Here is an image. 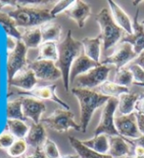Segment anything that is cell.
Masks as SVG:
<instances>
[{"label":"cell","mask_w":144,"mask_h":158,"mask_svg":"<svg viewBox=\"0 0 144 158\" xmlns=\"http://www.w3.org/2000/svg\"><path fill=\"white\" fill-rule=\"evenodd\" d=\"M134 111L136 114H139V115H144V94H141L139 98L135 103V107H134Z\"/></svg>","instance_id":"obj_39"},{"label":"cell","mask_w":144,"mask_h":158,"mask_svg":"<svg viewBox=\"0 0 144 158\" xmlns=\"http://www.w3.org/2000/svg\"><path fill=\"white\" fill-rule=\"evenodd\" d=\"M134 64H136L138 66H140L143 70H144V51L141 52L139 55L137 56L136 59H134V61L132 62Z\"/></svg>","instance_id":"obj_44"},{"label":"cell","mask_w":144,"mask_h":158,"mask_svg":"<svg viewBox=\"0 0 144 158\" xmlns=\"http://www.w3.org/2000/svg\"><path fill=\"white\" fill-rule=\"evenodd\" d=\"M141 25H142V26H143V27H144V20H143V21H142V22H141Z\"/></svg>","instance_id":"obj_49"},{"label":"cell","mask_w":144,"mask_h":158,"mask_svg":"<svg viewBox=\"0 0 144 158\" xmlns=\"http://www.w3.org/2000/svg\"><path fill=\"white\" fill-rule=\"evenodd\" d=\"M74 3V1H57L56 4L54 5L53 8L51 9V14L53 17H55L56 15L60 13H65V11L69 9V7L72 4Z\"/></svg>","instance_id":"obj_37"},{"label":"cell","mask_w":144,"mask_h":158,"mask_svg":"<svg viewBox=\"0 0 144 158\" xmlns=\"http://www.w3.org/2000/svg\"><path fill=\"white\" fill-rule=\"evenodd\" d=\"M0 25L3 27L8 36H12L18 40H21V31L17 29V25L14 19L11 18L8 14L0 12Z\"/></svg>","instance_id":"obj_29"},{"label":"cell","mask_w":144,"mask_h":158,"mask_svg":"<svg viewBox=\"0 0 144 158\" xmlns=\"http://www.w3.org/2000/svg\"><path fill=\"white\" fill-rule=\"evenodd\" d=\"M111 70H112V67L109 66V65H104L100 63L99 66L77 77L76 79L75 88L85 89L98 88L107 81Z\"/></svg>","instance_id":"obj_8"},{"label":"cell","mask_w":144,"mask_h":158,"mask_svg":"<svg viewBox=\"0 0 144 158\" xmlns=\"http://www.w3.org/2000/svg\"><path fill=\"white\" fill-rule=\"evenodd\" d=\"M61 158H80L79 155H66V156H62Z\"/></svg>","instance_id":"obj_46"},{"label":"cell","mask_w":144,"mask_h":158,"mask_svg":"<svg viewBox=\"0 0 144 158\" xmlns=\"http://www.w3.org/2000/svg\"><path fill=\"white\" fill-rule=\"evenodd\" d=\"M55 1H47V0H19L17 1L18 5L21 7L27 6H45Z\"/></svg>","instance_id":"obj_38"},{"label":"cell","mask_w":144,"mask_h":158,"mask_svg":"<svg viewBox=\"0 0 144 158\" xmlns=\"http://www.w3.org/2000/svg\"><path fill=\"white\" fill-rule=\"evenodd\" d=\"M41 35H42V42H57L61 40V34H62V28L55 22H47V23L40 26Z\"/></svg>","instance_id":"obj_23"},{"label":"cell","mask_w":144,"mask_h":158,"mask_svg":"<svg viewBox=\"0 0 144 158\" xmlns=\"http://www.w3.org/2000/svg\"><path fill=\"white\" fill-rule=\"evenodd\" d=\"M7 131L12 134L15 138L19 139H26L27 133H29V128L25 124V122L20 121V120H7L6 123Z\"/></svg>","instance_id":"obj_30"},{"label":"cell","mask_w":144,"mask_h":158,"mask_svg":"<svg viewBox=\"0 0 144 158\" xmlns=\"http://www.w3.org/2000/svg\"><path fill=\"white\" fill-rule=\"evenodd\" d=\"M42 151L46 158H61L60 151L53 140L47 139L42 146Z\"/></svg>","instance_id":"obj_34"},{"label":"cell","mask_w":144,"mask_h":158,"mask_svg":"<svg viewBox=\"0 0 144 158\" xmlns=\"http://www.w3.org/2000/svg\"><path fill=\"white\" fill-rule=\"evenodd\" d=\"M47 139L46 131L41 123L35 124L32 123L26 137V141L27 145L31 146L32 148H42V146Z\"/></svg>","instance_id":"obj_19"},{"label":"cell","mask_w":144,"mask_h":158,"mask_svg":"<svg viewBox=\"0 0 144 158\" xmlns=\"http://www.w3.org/2000/svg\"><path fill=\"white\" fill-rule=\"evenodd\" d=\"M138 15L139 10L136 11V14L132 22V28H134V34L126 35L121 39V42H127L134 46V49L137 55L144 51V27L141 23L138 22Z\"/></svg>","instance_id":"obj_14"},{"label":"cell","mask_w":144,"mask_h":158,"mask_svg":"<svg viewBox=\"0 0 144 158\" xmlns=\"http://www.w3.org/2000/svg\"><path fill=\"white\" fill-rule=\"evenodd\" d=\"M119 106V98L110 97L102 109L100 121L97 128L94 131V137L99 135H107L109 137L120 135L115 126V112Z\"/></svg>","instance_id":"obj_7"},{"label":"cell","mask_w":144,"mask_h":158,"mask_svg":"<svg viewBox=\"0 0 144 158\" xmlns=\"http://www.w3.org/2000/svg\"><path fill=\"white\" fill-rule=\"evenodd\" d=\"M137 54L134 49V46L127 42H121L116 48L112 55L105 58L101 64L104 65H115L117 71L124 68L125 65L130 63L131 60L137 58Z\"/></svg>","instance_id":"obj_11"},{"label":"cell","mask_w":144,"mask_h":158,"mask_svg":"<svg viewBox=\"0 0 144 158\" xmlns=\"http://www.w3.org/2000/svg\"><path fill=\"white\" fill-rule=\"evenodd\" d=\"M115 126L121 138L135 139L142 135L137 125L135 112L130 114V115H120L116 117Z\"/></svg>","instance_id":"obj_12"},{"label":"cell","mask_w":144,"mask_h":158,"mask_svg":"<svg viewBox=\"0 0 144 158\" xmlns=\"http://www.w3.org/2000/svg\"><path fill=\"white\" fill-rule=\"evenodd\" d=\"M136 120H137V125H138V128H139L140 133L144 135V115L136 114Z\"/></svg>","instance_id":"obj_43"},{"label":"cell","mask_w":144,"mask_h":158,"mask_svg":"<svg viewBox=\"0 0 144 158\" xmlns=\"http://www.w3.org/2000/svg\"><path fill=\"white\" fill-rule=\"evenodd\" d=\"M109 7L111 14H112L113 18L120 28L123 29L125 32H127V35H132L134 34V28H132V22L130 18L129 17L125 11L120 7V5H118L115 1H108Z\"/></svg>","instance_id":"obj_18"},{"label":"cell","mask_w":144,"mask_h":158,"mask_svg":"<svg viewBox=\"0 0 144 158\" xmlns=\"http://www.w3.org/2000/svg\"><path fill=\"white\" fill-rule=\"evenodd\" d=\"M56 85H36L31 90H22L17 88H9L8 90V97L11 96H18V97H34L38 100H51L56 102L57 104L61 105L64 109L70 110V106L63 101L59 96L56 94Z\"/></svg>","instance_id":"obj_5"},{"label":"cell","mask_w":144,"mask_h":158,"mask_svg":"<svg viewBox=\"0 0 144 158\" xmlns=\"http://www.w3.org/2000/svg\"><path fill=\"white\" fill-rule=\"evenodd\" d=\"M81 143L86 148L97 152L99 154H107L110 149L109 135H99L91 139L81 140Z\"/></svg>","instance_id":"obj_22"},{"label":"cell","mask_w":144,"mask_h":158,"mask_svg":"<svg viewBox=\"0 0 144 158\" xmlns=\"http://www.w3.org/2000/svg\"><path fill=\"white\" fill-rule=\"evenodd\" d=\"M7 118L8 120H20V121H27L23 113L22 107V100L20 97L7 103Z\"/></svg>","instance_id":"obj_31"},{"label":"cell","mask_w":144,"mask_h":158,"mask_svg":"<svg viewBox=\"0 0 144 158\" xmlns=\"http://www.w3.org/2000/svg\"><path fill=\"white\" fill-rule=\"evenodd\" d=\"M0 9H1V7H0Z\"/></svg>","instance_id":"obj_50"},{"label":"cell","mask_w":144,"mask_h":158,"mask_svg":"<svg viewBox=\"0 0 144 158\" xmlns=\"http://www.w3.org/2000/svg\"><path fill=\"white\" fill-rule=\"evenodd\" d=\"M15 137L10 134L8 131H5L0 135V148L2 149H9L12 144L15 143Z\"/></svg>","instance_id":"obj_36"},{"label":"cell","mask_w":144,"mask_h":158,"mask_svg":"<svg viewBox=\"0 0 144 158\" xmlns=\"http://www.w3.org/2000/svg\"><path fill=\"white\" fill-rule=\"evenodd\" d=\"M129 69L134 76V84H144V70L140 66L130 63Z\"/></svg>","instance_id":"obj_35"},{"label":"cell","mask_w":144,"mask_h":158,"mask_svg":"<svg viewBox=\"0 0 144 158\" xmlns=\"http://www.w3.org/2000/svg\"><path fill=\"white\" fill-rule=\"evenodd\" d=\"M38 80L31 69H26L18 73L8 84L9 88H17L22 90H31L37 85Z\"/></svg>","instance_id":"obj_17"},{"label":"cell","mask_w":144,"mask_h":158,"mask_svg":"<svg viewBox=\"0 0 144 158\" xmlns=\"http://www.w3.org/2000/svg\"><path fill=\"white\" fill-rule=\"evenodd\" d=\"M27 48L22 40L18 41L17 46L11 52H8L7 58V73L8 84L14 79L18 73L29 68V61L27 58Z\"/></svg>","instance_id":"obj_9"},{"label":"cell","mask_w":144,"mask_h":158,"mask_svg":"<svg viewBox=\"0 0 144 158\" xmlns=\"http://www.w3.org/2000/svg\"><path fill=\"white\" fill-rule=\"evenodd\" d=\"M29 69L35 73L38 81H51L62 78V73L53 61L35 60L29 63Z\"/></svg>","instance_id":"obj_10"},{"label":"cell","mask_w":144,"mask_h":158,"mask_svg":"<svg viewBox=\"0 0 144 158\" xmlns=\"http://www.w3.org/2000/svg\"><path fill=\"white\" fill-rule=\"evenodd\" d=\"M135 85H139V86H142V88H144V84H134Z\"/></svg>","instance_id":"obj_47"},{"label":"cell","mask_w":144,"mask_h":158,"mask_svg":"<svg viewBox=\"0 0 144 158\" xmlns=\"http://www.w3.org/2000/svg\"><path fill=\"white\" fill-rule=\"evenodd\" d=\"M72 94L79 100L80 108V127L82 133H85L94 111L106 104L110 97L92 89L77 88L72 89Z\"/></svg>","instance_id":"obj_2"},{"label":"cell","mask_w":144,"mask_h":158,"mask_svg":"<svg viewBox=\"0 0 144 158\" xmlns=\"http://www.w3.org/2000/svg\"><path fill=\"white\" fill-rule=\"evenodd\" d=\"M21 40L24 42L27 48H36L39 47L42 43V35L40 27L32 29H27L22 32Z\"/></svg>","instance_id":"obj_26"},{"label":"cell","mask_w":144,"mask_h":158,"mask_svg":"<svg viewBox=\"0 0 144 158\" xmlns=\"http://www.w3.org/2000/svg\"><path fill=\"white\" fill-rule=\"evenodd\" d=\"M69 141L72 148L75 149L76 154L80 158H113L109 154H99L82 144L81 140L77 139L74 137H69Z\"/></svg>","instance_id":"obj_25"},{"label":"cell","mask_w":144,"mask_h":158,"mask_svg":"<svg viewBox=\"0 0 144 158\" xmlns=\"http://www.w3.org/2000/svg\"><path fill=\"white\" fill-rule=\"evenodd\" d=\"M39 48V53L36 60H47V61H58L59 53H58V45L56 42L48 41L42 42Z\"/></svg>","instance_id":"obj_28"},{"label":"cell","mask_w":144,"mask_h":158,"mask_svg":"<svg viewBox=\"0 0 144 158\" xmlns=\"http://www.w3.org/2000/svg\"><path fill=\"white\" fill-rule=\"evenodd\" d=\"M99 65H100V63L93 61L92 59H90L89 57H87L85 55L84 52H82L80 55L75 60L73 65H72L71 72H70V83L73 84L77 77L87 73L88 71H90L91 69L99 66Z\"/></svg>","instance_id":"obj_16"},{"label":"cell","mask_w":144,"mask_h":158,"mask_svg":"<svg viewBox=\"0 0 144 158\" xmlns=\"http://www.w3.org/2000/svg\"><path fill=\"white\" fill-rule=\"evenodd\" d=\"M134 76L132 73L130 71L129 68H121L117 71V73L115 75L114 78V83L118 84L121 86H125V88H129V86L134 84Z\"/></svg>","instance_id":"obj_32"},{"label":"cell","mask_w":144,"mask_h":158,"mask_svg":"<svg viewBox=\"0 0 144 158\" xmlns=\"http://www.w3.org/2000/svg\"><path fill=\"white\" fill-rule=\"evenodd\" d=\"M41 124L59 133L67 132L70 129L82 132L80 125L75 122V114L67 109H56L50 116L43 118Z\"/></svg>","instance_id":"obj_6"},{"label":"cell","mask_w":144,"mask_h":158,"mask_svg":"<svg viewBox=\"0 0 144 158\" xmlns=\"http://www.w3.org/2000/svg\"><path fill=\"white\" fill-rule=\"evenodd\" d=\"M109 155H111L113 158H120L130 154V146L127 144V141L121 135L109 137Z\"/></svg>","instance_id":"obj_21"},{"label":"cell","mask_w":144,"mask_h":158,"mask_svg":"<svg viewBox=\"0 0 144 158\" xmlns=\"http://www.w3.org/2000/svg\"><path fill=\"white\" fill-rule=\"evenodd\" d=\"M65 14L72 20H74L80 28H84L86 20L91 15V8L84 1H74V3L65 11Z\"/></svg>","instance_id":"obj_15"},{"label":"cell","mask_w":144,"mask_h":158,"mask_svg":"<svg viewBox=\"0 0 144 158\" xmlns=\"http://www.w3.org/2000/svg\"><path fill=\"white\" fill-rule=\"evenodd\" d=\"M22 100L23 113L27 119H31L35 124L40 123V117L45 112V103L34 97H20Z\"/></svg>","instance_id":"obj_13"},{"label":"cell","mask_w":144,"mask_h":158,"mask_svg":"<svg viewBox=\"0 0 144 158\" xmlns=\"http://www.w3.org/2000/svg\"><path fill=\"white\" fill-rule=\"evenodd\" d=\"M23 158H46V157L44 155L41 148H37V149H35V151L32 152L31 154L23 156Z\"/></svg>","instance_id":"obj_41"},{"label":"cell","mask_w":144,"mask_h":158,"mask_svg":"<svg viewBox=\"0 0 144 158\" xmlns=\"http://www.w3.org/2000/svg\"><path fill=\"white\" fill-rule=\"evenodd\" d=\"M18 40L15 39L12 36H8L7 35V48H8V52H11L12 50L15 49V47L18 44Z\"/></svg>","instance_id":"obj_40"},{"label":"cell","mask_w":144,"mask_h":158,"mask_svg":"<svg viewBox=\"0 0 144 158\" xmlns=\"http://www.w3.org/2000/svg\"><path fill=\"white\" fill-rule=\"evenodd\" d=\"M98 92L108 97H120L124 94H130V89L121 86L114 81H106L100 86H98Z\"/></svg>","instance_id":"obj_27"},{"label":"cell","mask_w":144,"mask_h":158,"mask_svg":"<svg viewBox=\"0 0 144 158\" xmlns=\"http://www.w3.org/2000/svg\"><path fill=\"white\" fill-rule=\"evenodd\" d=\"M140 96V94L134 92V94H124L119 97L118 110L121 115H130L134 113L135 103Z\"/></svg>","instance_id":"obj_24"},{"label":"cell","mask_w":144,"mask_h":158,"mask_svg":"<svg viewBox=\"0 0 144 158\" xmlns=\"http://www.w3.org/2000/svg\"><path fill=\"white\" fill-rule=\"evenodd\" d=\"M131 158H144V156H140V157H136V156H134V157H131Z\"/></svg>","instance_id":"obj_48"},{"label":"cell","mask_w":144,"mask_h":158,"mask_svg":"<svg viewBox=\"0 0 144 158\" xmlns=\"http://www.w3.org/2000/svg\"><path fill=\"white\" fill-rule=\"evenodd\" d=\"M96 22L99 24L101 30L100 35L102 36L103 48L107 51L109 48L113 47L119 42L124 30L116 24V22L111 14L110 9L104 7L96 15Z\"/></svg>","instance_id":"obj_4"},{"label":"cell","mask_w":144,"mask_h":158,"mask_svg":"<svg viewBox=\"0 0 144 158\" xmlns=\"http://www.w3.org/2000/svg\"><path fill=\"white\" fill-rule=\"evenodd\" d=\"M5 6H12V7H16L18 8L19 5L17 3V1H13V0H6V1H0V7L3 8Z\"/></svg>","instance_id":"obj_45"},{"label":"cell","mask_w":144,"mask_h":158,"mask_svg":"<svg viewBox=\"0 0 144 158\" xmlns=\"http://www.w3.org/2000/svg\"><path fill=\"white\" fill-rule=\"evenodd\" d=\"M8 15L14 19L17 27L26 30L37 28V26H42L54 18L51 14V9L43 6H19L9 12Z\"/></svg>","instance_id":"obj_3"},{"label":"cell","mask_w":144,"mask_h":158,"mask_svg":"<svg viewBox=\"0 0 144 158\" xmlns=\"http://www.w3.org/2000/svg\"><path fill=\"white\" fill-rule=\"evenodd\" d=\"M27 148V143L26 139H16L12 146L8 149V154L13 158H18L25 154Z\"/></svg>","instance_id":"obj_33"},{"label":"cell","mask_w":144,"mask_h":158,"mask_svg":"<svg viewBox=\"0 0 144 158\" xmlns=\"http://www.w3.org/2000/svg\"><path fill=\"white\" fill-rule=\"evenodd\" d=\"M125 139L127 141V143H130L131 144H134V145H139V146H142V148H144V135H141L140 138L135 139Z\"/></svg>","instance_id":"obj_42"},{"label":"cell","mask_w":144,"mask_h":158,"mask_svg":"<svg viewBox=\"0 0 144 158\" xmlns=\"http://www.w3.org/2000/svg\"><path fill=\"white\" fill-rule=\"evenodd\" d=\"M82 52H84V46H82L81 41L76 40L72 35V31H68L65 39L60 41L58 44L59 58L56 64L62 73V79L66 91L69 90L72 65Z\"/></svg>","instance_id":"obj_1"},{"label":"cell","mask_w":144,"mask_h":158,"mask_svg":"<svg viewBox=\"0 0 144 158\" xmlns=\"http://www.w3.org/2000/svg\"><path fill=\"white\" fill-rule=\"evenodd\" d=\"M82 46H84V54L92 59L93 61L99 63V59H100V52H101V44L102 36L99 35L97 37L94 39H89V37H85L81 40Z\"/></svg>","instance_id":"obj_20"}]
</instances>
